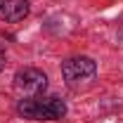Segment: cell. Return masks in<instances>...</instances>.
Returning <instances> with one entry per match:
<instances>
[{"label":"cell","mask_w":123,"mask_h":123,"mask_svg":"<svg viewBox=\"0 0 123 123\" xmlns=\"http://www.w3.org/2000/svg\"><path fill=\"white\" fill-rule=\"evenodd\" d=\"M17 116L29 121H62L66 116V102L52 95V97H24L17 102Z\"/></svg>","instance_id":"cell-1"},{"label":"cell","mask_w":123,"mask_h":123,"mask_svg":"<svg viewBox=\"0 0 123 123\" xmlns=\"http://www.w3.org/2000/svg\"><path fill=\"white\" fill-rule=\"evenodd\" d=\"M62 78L66 88L74 92H83L95 85L97 80V62L85 55H76L62 62Z\"/></svg>","instance_id":"cell-2"},{"label":"cell","mask_w":123,"mask_h":123,"mask_svg":"<svg viewBox=\"0 0 123 123\" xmlns=\"http://www.w3.org/2000/svg\"><path fill=\"white\" fill-rule=\"evenodd\" d=\"M31 12L29 0H0V21L5 24H19Z\"/></svg>","instance_id":"cell-4"},{"label":"cell","mask_w":123,"mask_h":123,"mask_svg":"<svg viewBox=\"0 0 123 123\" xmlns=\"http://www.w3.org/2000/svg\"><path fill=\"white\" fill-rule=\"evenodd\" d=\"M5 64H7V52H5V45L0 43V71L5 69Z\"/></svg>","instance_id":"cell-5"},{"label":"cell","mask_w":123,"mask_h":123,"mask_svg":"<svg viewBox=\"0 0 123 123\" xmlns=\"http://www.w3.org/2000/svg\"><path fill=\"white\" fill-rule=\"evenodd\" d=\"M14 88L24 97H38L47 90V74L36 69V66H24V69H17L14 74Z\"/></svg>","instance_id":"cell-3"}]
</instances>
